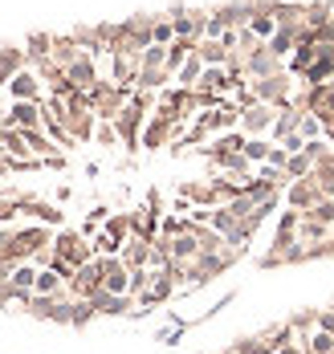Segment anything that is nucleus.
Returning a JSON list of instances; mask_svg holds the SVG:
<instances>
[{
	"label": "nucleus",
	"instance_id": "4468645a",
	"mask_svg": "<svg viewBox=\"0 0 334 354\" xmlns=\"http://www.w3.org/2000/svg\"><path fill=\"white\" fill-rule=\"evenodd\" d=\"M310 179L318 183V192L331 200L334 196V163H314V171H310Z\"/></svg>",
	"mask_w": 334,
	"mask_h": 354
},
{
	"label": "nucleus",
	"instance_id": "39448f33",
	"mask_svg": "<svg viewBox=\"0 0 334 354\" xmlns=\"http://www.w3.org/2000/svg\"><path fill=\"white\" fill-rule=\"evenodd\" d=\"M286 70V62L269 49V45H257L249 57H245V77L249 82H257V77H273V73H281Z\"/></svg>",
	"mask_w": 334,
	"mask_h": 354
},
{
	"label": "nucleus",
	"instance_id": "4be33fe9",
	"mask_svg": "<svg viewBox=\"0 0 334 354\" xmlns=\"http://www.w3.org/2000/svg\"><path fill=\"white\" fill-rule=\"evenodd\" d=\"M37 289H41V293H49V289H57V277H53V273H41V277H37Z\"/></svg>",
	"mask_w": 334,
	"mask_h": 354
},
{
	"label": "nucleus",
	"instance_id": "412c9836",
	"mask_svg": "<svg viewBox=\"0 0 334 354\" xmlns=\"http://www.w3.org/2000/svg\"><path fill=\"white\" fill-rule=\"evenodd\" d=\"M25 208L37 216V220H49V224H57V220H62V212H57V208H49V204H33V200H25Z\"/></svg>",
	"mask_w": 334,
	"mask_h": 354
},
{
	"label": "nucleus",
	"instance_id": "f3484780",
	"mask_svg": "<svg viewBox=\"0 0 334 354\" xmlns=\"http://www.w3.org/2000/svg\"><path fill=\"white\" fill-rule=\"evenodd\" d=\"M249 29H253L261 41H269V37L277 33V21H273L269 12H253V17H249Z\"/></svg>",
	"mask_w": 334,
	"mask_h": 354
},
{
	"label": "nucleus",
	"instance_id": "9d476101",
	"mask_svg": "<svg viewBox=\"0 0 334 354\" xmlns=\"http://www.w3.org/2000/svg\"><path fill=\"white\" fill-rule=\"evenodd\" d=\"M196 53H200V62H204V66H224V62H228V49H224L221 37H200Z\"/></svg>",
	"mask_w": 334,
	"mask_h": 354
},
{
	"label": "nucleus",
	"instance_id": "6ab92c4d",
	"mask_svg": "<svg viewBox=\"0 0 334 354\" xmlns=\"http://www.w3.org/2000/svg\"><path fill=\"white\" fill-rule=\"evenodd\" d=\"M297 135L306 142H314V139H322V122L314 118V114H301V127H297Z\"/></svg>",
	"mask_w": 334,
	"mask_h": 354
},
{
	"label": "nucleus",
	"instance_id": "dca6fc26",
	"mask_svg": "<svg viewBox=\"0 0 334 354\" xmlns=\"http://www.w3.org/2000/svg\"><path fill=\"white\" fill-rule=\"evenodd\" d=\"M176 41V25H171V17L163 12V17H155V29H151V45H171Z\"/></svg>",
	"mask_w": 334,
	"mask_h": 354
},
{
	"label": "nucleus",
	"instance_id": "f03ea898",
	"mask_svg": "<svg viewBox=\"0 0 334 354\" xmlns=\"http://www.w3.org/2000/svg\"><path fill=\"white\" fill-rule=\"evenodd\" d=\"M4 90H8V98H12V102H45V94H49V90H45V82H41V73L33 70V66H25V70L17 73Z\"/></svg>",
	"mask_w": 334,
	"mask_h": 354
},
{
	"label": "nucleus",
	"instance_id": "7ed1b4c3",
	"mask_svg": "<svg viewBox=\"0 0 334 354\" xmlns=\"http://www.w3.org/2000/svg\"><path fill=\"white\" fill-rule=\"evenodd\" d=\"M273 118H277V106H269V102H249V106L241 110V131H245L249 139H261L265 131H273Z\"/></svg>",
	"mask_w": 334,
	"mask_h": 354
},
{
	"label": "nucleus",
	"instance_id": "20e7f679",
	"mask_svg": "<svg viewBox=\"0 0 334 354\" xmlns=\"http://www.w3.org/2000/svg\"><path fill=\"white\" fill-rule=\"evenodd\" d=\"M0 127H17V131H37V127H45L41 102H12V106L0 114Z\"/></svg>",
	"mask_w": 334,
	"mask_h": 354
},
{
	"label": "nucleus",
	"instance_id": "aec40b11",
	"mask_svg": "<svg viewBox=\"0 0 334 354\" xmlns=\"http://www.w3.org/2000/svg\"><path fill=\"white\" fill-rule=\"evenodd\" d=\"M94 139L102 142V147H114V142H122V139H118V127H114V122H98V127H94Z\"/></svg>",
	"mask_w": 334,
	"mask_h": 354
},
{
	"label": "nucleus",
	"instance_id": "0eeeda50",
	"mask_svg": "<svg viewBox=\"0 0 334 354\" xmlns=\"http://www.w3.org/2000/svg\"><path fill=\"white\" fill-rule=\"evenodd\" d=\"M66 77H70V86L74 90H90L102 73H98V62H94V53H82L74 66H66Z\"/></svg>",
	"mask_w": 334,
	"mask_h": 354
},
{
	"label": "nucleus",
	"instance_id": "6e6552de",
	"mask_svg": "<svg viewBox=\"0 0 334 354\" xmlns=\"http://www.w3.org/2000/svg\"><path fill=\"white\" fill-rule=\"evenodd\" d=\"M29 66V53L25 45H0V86H8L17 73Z\"/></svg>",
	"mask_w": 334,
	"mask_h": 354
},
{
	"label": "nucleus",
	"instance_id": "ddd939ff",
	"mask_svg": "<svg viewBox=\"0 0 334 354\" xmlns=\"http://www.w3.org/2000/svg\"><path fill=\"white\" fill-rule=\"evenodd\" d=\"M331 17H334V4H331V0H310V4H306V25H310V29L326 25Z\"/></svg>",
	"mask_w": 334,
	"mask_h": 354
},
{
	"label": "nucleus",
	"instance_id": "2eb2a0df",
	"mask_svg": "<svg viewBox=\"0 0 334 354\" xmlns=\"http://www.w3.org/2000/svg\"><path fill=\"white\" fill-rule=\"evenodd\" d=\"M310 171H314V159H310L306 151H297V155L286 159V176H290V179H306Z\"/></svg>",
	"mask_w": 334,
	"mask_h": 354
},
{
	"label": "nucleus",
	"instance_id": "1a4fd4ad",
	"mask_svg": "<svg viewBox=\"0 0 334 354\" xmlns=\"http://www.w3.org/2000/svg\"><path fill=\"white\" fill-rule=\"evenodd\" d=\"M301 29H306V25H301ZM301 29H277V33L269 37L265 45H269V49H273V53H277L281 62H290V53H294L297 41H301Z\"/></svg>",
	"mask_w": 334,
	"mask_h": 354
},
{
	"label": "nucleus",
	"instance_id": "9b49d317",
	"mask_svg": "<svg viewBox=\"0 0 334 354\" xmlns=\"http://www.w3.org/2000/svg\"><path fill=\"white\" fill-rule=\"evenodd\" d=\"M200 77H204V62H200V53H192L184 66H180V73H176V86L196 90V86H200Z\"/></svg>",
	"mask_w": 334,
	"mask_h": 354
},
{
	"label": "nucleus",
	"instance_id": "f257e3e1",
	"mask_svg": "<svg viewBox=\"0 0 334 354\" xmlns=\"http://www.w3.org/2000/svg\"><path fill=\"white\" fill-rule=\"evenodd\" d=\"M253 86V98L257 102H269V106H281V102H290L297 90V77L290 70L273 73V77H257V82H249Z\"/></svg>",
	"mask_w": 334,
	"mask_h": 354
},
{
	"label": "nucleus",
	"instance_id": "a211bd4d",
	"mask_svg": "<svg viewBox=\"0 0 334 354\" xmlns=\"http://www.w3.org/2000/svg\"><path fill=\"white\" fill-rule=\"evenodd\" d=\"M269 151H273V142H265V139H249L245 142V159H249V163H265Z\"/></svg>",
	"mask_w": 334,
	"mask_h": 354
},
{
	"label": "nucleus",
	"instance_id": "f8f14e48",
	"mask_svg": "<svg viewBox=\"0 0 334 354\" xmlns=\"http://www.w3.org/2000/svg\"><path fill=\"white\" fill-rule=\"evenodd\" d=\"M49 49H53V33H29L25 41V53H29V66H37L49 57Z\"/></svg>",
	"mask_w": 334,
	"mask_h": 354
},
{
	"label": "nucleus",
	"instance_id": "423d86ee",
	"mask_svg": "<svg viewBox=\"0 0 334 354\" xmlns=\"http://www.w3.org/2000/svg\"><path fill=\"white\" fill-rule=\"evenodd\" d=\"M286 200H290V208L294 212H310L314 204H322L326 196L318 192V183L306 176V179H290V187H286Z\"/></svg>",
	"mask_w": 334,
	"mask_h": 354
}]
</instances>
